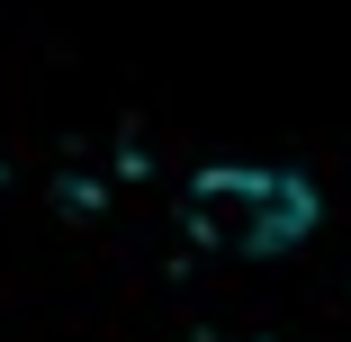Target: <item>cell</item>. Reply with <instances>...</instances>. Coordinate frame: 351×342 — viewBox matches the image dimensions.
<instances>
[{"label": "cell", "mask_w": 351, "mask_h": 342, "mask_svg": "<svg viewBox=\"0 0 351 342\" xmlns=\"http://www.w3.org/2000/svg\"><path fill=\"white\" fill-rule=\"evenodd\" d=\"M324 225V198L306 171H270V162H217L189 180V234L226 261H270L298 252Z\"/></svg>", "instance_id": "1"}]
</instances>
